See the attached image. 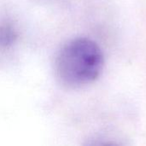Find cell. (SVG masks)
Listing matches in <instances>:
<instances>
[{
  "mask_svg": "<svg viewBox=\"0 0 146 146\" xmlns=\"http://www.w3.org/2000/svg\"><path fill=\"white\" fill-rule=\"evenodd\" d=\"M16 35L15 32L10 26H1L0 27V45H9L15 41Z\"/></svg>",
  "mask_w": 146,
  "mask_h": 146,
  "instance_id": "cell-2",
  "label": "cell"
},
{
  "mask_svg": "<svg viewBox=\"0 0 146 146\" xmlns=\"http://www.w3.org/2000/svg\"><path fill=\"white\" fill-rule=\"evenodd\" d=\"M104 66L100 46L84 37L68 41L57 52L55 71L59 81L68 88H80L98 79Z\"/></svg>",
  "mask_w": 146,
  "mask_h": 146,
  "instance_id": "cell-1",
  "label": "cell"
}]
</instances>
